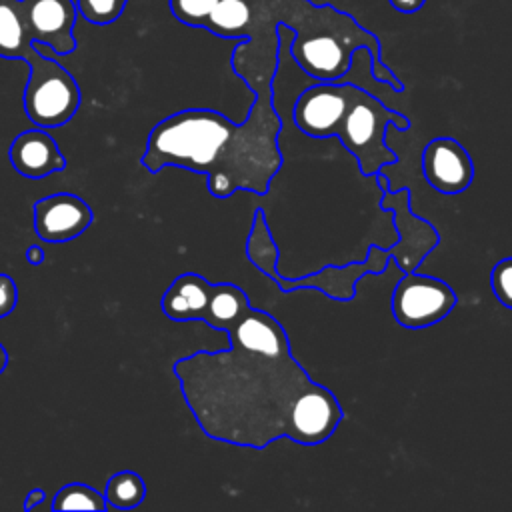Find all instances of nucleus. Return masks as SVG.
<instances>
[{"mask_svg":"<svg viewBox=\"0 0 512 512\" xmlns=\"http://www.w3.org/2000/svg\"><path fill=\"white\" fill-rule=\"evenodd\" d=\"M280 22L294 30L290 54L312 78L330 82L350 70L352 54L364 46L370 50L372 76L402 92V80L384 64L382 46L376 34L362 28L354 16L336 10L332 4L314 6L308 0H276Z\"/></svg>","mask_w":512,"mask_h":512,"instance_id":"20e7f679","label":"nucleus"},{"mask_svg":"<svg viewBox=\"0 0 512 512\" xmlns=\"http://www.w3.org/2000/svg\"><path fill=\"white\" fill-rule=\"evenodd\" d=\"M490 286L496 300L512 310V256H506L492 266Z\"/></svg>","mask_w":512,"mask_h":512,"instance_id":"aec40b11","label":"nucleus"},{"mask_svg":"<svg viewBox=\"0 0 512 512\" xmlns=\"http://www.w3.org/2000/svg\"><path fill=\"white\" fill-rule=\"evenodd\" d=\"M388 2L392 4L394 10H398L402 14H414L426 4V0H388Z\"/></svg>","mask_w":512,"mask_h":512,"instance_id":"4be33fe9","label":"nucleus"},{"mask_svg":"<svg viewBox=\"0 0 512 512\" xmlns=\"http://www.w3.org/2000/svg\"><path fill=\"white\" fill-rule=\"evenodd\" d=\"M78 14L96 26H108L120 18L128 0H74Z\"/></svg>","mask_w":512,"mask_h":512,"instance_id":"a211bd4d","label":"nucleus"},{"mask_svg":"<svg viewBox=\"0 0 512 512\" xmlns=\"http://www.w3.org/2000/svg\"><path fill=\"white\" fill-rule=\"evenodd\" d=\"M28 66L24 88V112L38 128H58L78 112L82 94L74 76L52 56L42 54L30 42L20 58Z\"/></svg>","mask_w":512,"mask_h":512,"instance_id":"423d86ee","label":"nucleus"},{"mask_svg":"<svg viewBox=\"0 0 512 512\" xmlns=\"http://www.w3.org/2000/svg\"><path fill=\"white\" fill-rule=\"evenodd\" d=\"M388 128L406 132L410 118L388 108L374 92L352 84L332 138H338L364 176H376L398 162L396 152L386 144Z\"/></svg>","mask_w":512,"mask_h":512,"instance_id":"39448f33","label":"nucleus"},{"mask_svg":"<svg viewBox=\"0 0 512 512\" xmlns=\"http://www.w3.org/2000/svg\"><path fill=\"white\" fill-rule=\"evenodd\" d=\"M212 282L196 272L176 276L162 296V312L174 322H200Z\"/></svg>","mask_w":512,"mask_h":512,"instance_id":"f8f14e48","label":"nucleus"},{"mask_svg":"<svg viewBox=\"0 0 512 512\" xmlns=\"http://www.w3.org/2000/svg\"><path fill=\"white\" fill-rule=\"evenodd\" d=\"M44 248L40 244H32L26 248V262L32 264V266H38L44 262Z\"/></svg>","mask_w":512,"mask_h":512,"instance_id":"b1692460","label":"nucleus"},{"mask_svg":"<svg viewBox=\"0 0 512 512\" xmlns=\"http://www.w3.org/2000/svg\"><path fill=\"white\" fill-rule=\"evenodd\" d=\"M250 302V298L246 296V292L230 282H218L210 286V294H208V302L204 306V312L200 316V322L220 330V326L234 318L246 304Z\"/></svg>","mask_w":512,"mask_h":512,"instance_id":"2eb2a0df","label":"nucleus"},{"mask_svg":"<svg viewBox=\"0 0 512 512\" xmlns=\"http://www.w3.org/2000/svg\"><path fill=\"white\" fill-rule=\"evenodd\" d=\"M6 366H8V350H6V346L0 342V374L6 370Z\"/></svg>","mask_w":512,"mask_h":512,"instance_id":"393cba45","label":"nucleus"},{"mask_svg":"<svg viewBox=\"0 0 512 512\" xmlns=\"http://www.w3.org/2000/svg\"><path fill=\"white\" fill-rule=\"evenodd\" d=\"M172 16L190 28H204V22L216 8L218 0H168Z\"/></svg>","mask_w":512,"mask_h":512,"instance_id":"6ab92c4d","label":"nucleus"},{"mask_svg":"<svg viewBox=\"0 0 512 512\" xmlns=\"http://www.w3.org/2000/svg\"><path fill=\"white\" fill-rule=\"evenodd\" d=\"M12 168L30 180H42L66 168V158L56 140L44 128L20 132L8 150Z\"/></svg>","mask_w":512,"mask_h":512,"instance_id":"9b49d317","label":"nucleus"},{"mask_svg":"<svg viewBox=\"0 0 512 512\" xmlns=\"http://www.w3.org/2000/svg\"><path fill=\"white\" fill-rule=\"evenodd\" d=\"M220 330L226 350L194 352L172 368L208 438L264 450L280 438L316 446L336 432L344 418L338 398L308 376L270 312L248 302Z\"/></svg>","mask_w":512,"mask_h":512,"instance_id":"f257e3e1","label":"nucleus"},{"mask_svg":"<svg viewBox=\"0 0 512 512\" xmlns=\"http://www.w3.org/2000/svg\"><path fill=\"white\" fill-rule=\"evenodd\" d=\"M252 0H218L216 8L204 22V30L220 36L242 40L248 36L254 18Z\"/></svg>","mask_w":512,"mask_h":512,"instance_id":"ddd939ff","label":"nucleus"},{"mask_svg":"<svg viewBox=\"0 0 512 512\" xmlns=\"http://www.w3.org/2000/svg\"><path fill=\"white\" fill-rule=\"evenodd\" d=\"M46 498V492L42 488H32L28 494H26V500H24V510H32L36 508L38 504H42Z\"/></svg>","mask_w":512,"mask_h":512,"instance_id":"5701e85b","label":"nucleus"},{"mask_svg":"<svg viewBox=\"0 0 512 512\" xmlns=\"http://www.w3.org/2000/svg\"><path fill=\"white\" fill-rule=\"evenodd\" d=\"M376 180L382 188L380 208L390 210L394 214V230L398 234V240L392 246L370 244L364 260L346 262L342 266H324L300 278H286L276 270L278 246L270 232L264 210L258 208L254 212L252 228L246 242L248 260L286 294L294 290L314 288L336 302L354 300L356 282L368 274H384L392 258L396 260L402 272H414L418 264L440 244V236L428 220L412 212L410 188L402 186L400 190L392 192L388 178L384 176V170L376 174Z\"/></svg>","mask_w":512,"mask_h":512,"instance_id":"7ed1b4c3","label":"nucleus"},{"mask_svg":"<svg viewBox=\"0 0 512 512\" xmlns=\"http://www.w3.org/2000/svg\"><path fill=\"white\" fill-rule=\"evenodd\" d=\"M30 42L34 40L24 22L22 0H0V58L18 60Z\"/></svg>","mask_w":512,"mask_h":512,"instance_id":"4468645a","label":"nucleus"},{"mask_svg":"<svg viewBox=\"0 0 512 512\" xmlns=\"http://www.w3.org/2000/svg\"><path fill=\"white\" fill-rule=\"evenodd\" d=\"M146 496V484L142 476L134 470H120L110 476L104 498L108 502V510H130L136 508Z\"/></svg>","mask_w":512,"mask_h":512,"instance_id":"dca6fc26","label":"nucleus"},{"mask_svg":"<svg viewBox=\"0 0 512 512\" xmlns=\"http://www.w3.org/2000/svg\"><path fill=\"white\" fill-rule=\"evenodd\" d=\"M52 510L62 512V510H108V502L102 492L96 488L82 484V482H70L64 484L52 500Z\"/></svg>","mask_w":512,"mask_h":512,"instance_id":"f3484780","label":"nucleus"},{"mask_svg":"<svg viewBox=\"0 0 512 512\" xmlns=\"http://www.w3.org/2000/svg\"><path fill=\"white\" fill-rule=\"evenodd\" d=\"M22 14L34 42L48 46L58 56L76 50L78 10L74 0H22Z\"/></svg>","mask_w":512,"mask_h":512,"instance_id":"9d476101","label":"nucleus"},{"mask_svg":"<svg viewBox=\"0 0 512 512\" xmlns=\"http://www.w3.org/2000/svg\"><path fill=\"white\" fill-rule=\"evenodd\" d=\"M422 174L440 194L456 196L472 184L474 162L456 138L438 136L422 150Z\"/></svg>","mask_w":512,"mask_h":512,"instance_id":"1a4fd4ad","label":"nucleus"},{"mask_svg":"<svg viewBox=\"0 0 512 512\" xmlns=\"http://www.w3.org/2000/svg\"><path fill=\"white\" fill-rule=\"evenodd\" d=\"M34 232L42 242L62 244L70 242L94 220L92 208L76 194L58 192L36 200L34 208Z\"/></svg>","mask_w":512,"mask_h":512,"instance_id":"6e6552de","label":"nucleus"},{"mask_svg":"<svg viewBox=\"0 0 512 512\" xmlns=\"http://www.w3.org/2000/svg\"><path fill=\"white\" fill-rule=\"evenodd\" d=\"M458 304L456 292L448 282L414 272H402L392 290L390 308L394 320L408 328L420 330L444 320Z\"/></svg>","mask_w":512,"mask_h":512,"instance_id":"0eeeda50","label":"nucleus"},{"mask_svg":"<svg viewBox=\"0 0 512 512\" xmlns=\"http://www.w3.org/2000/svg\"><path fill=\"white\" fill-rule=\"evenodd\" d=\"M282 126L274 98L254 96L240 122L212 108H186L150 130L140 164L152 174L166 166L204 174L214 198L236 192L266 196L284 160Z\"/></svg>","mask_w":512,"mask_h":512,"instance_id":"f03ea898","label":"nucleus"},{"mask_svg":"<svg viewBox=\"0 0 512 512\" xmlns=\"http://www.w3.org/2000/svg\"><path fill=\"white\" fill-rule=\"evenodd\" d=\"M18 304V286L12 280V276L0 272V318H6L12 314V310Z\"/></svg>","mask_w":512,"mask_h":512,"instance_id":"412c9836","label":"nucleus"}]
</instances>
